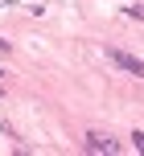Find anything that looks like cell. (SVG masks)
Segmentation results:
<instances>
[{"label": "cell", "mask_w": 144, "mask_h": 156, "mask_svg": "<svg viewBox=\"0 0 144 156\" xmlns=\"http://www.w3.org/2000/svg\"><path fill=\"white\" fill-rule=\"evenodd\" d=\"M82 152L115 156V152H120V140H111V136H103V132H87V136H82Z\"/></svg>", "instance_id": "cell-1"}, {"label": "cell", "mask_w": 144, "mask_h": 156, "mask_svg": "<svg viewBox=\"0 0 144 156\" xmlns=\"http://www.w3.org/2000/svg\"><path fill=\"white\" fill-rule=\"evenodd\" d=\"M107 58H111V62L120 66V70H128L132 78H144V62H140V58H132L128 49H115V45H107Z\"/></svg>", "instance_id": "cell-2"}, {"label": "cell", "mask_w": 144, "mask_h": 156, "mask_svg": "<svg viewBox=\"0 0 144 156\" xmlns=\"http://www.w3.org/2000/svg\"><path fill=\"white\" fill-rule=\"evenodd\" d=\"M132 148H136V152L144 156V132H132Z\"/></svg>", "instance_id": "cell-3"}, {"label": "cell", "mask_w": 144, "mask_h": 156, "mask_svg": "<svg viewBox=\"0 0 144 156\" xmlns=\"http://www.w3.org/2000/svg\"><path fill=\"white\" fill-rule=\"evenodd\" d=\"M128 16H136V21H144V8H140V4H128Z\"/></svg>", "instance_id": "cell-4"}]
</instances>
